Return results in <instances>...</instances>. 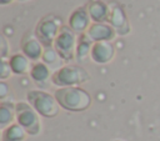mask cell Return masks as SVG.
<instances>
[{"mask_svg": "<svg viewBox=\"0 0 160 141\" xmlns=\"http://www.w3.org/2000/svg\"><path fill=\"white\" fill-rule=\"evenodd\" d=\"M54 96L59 102L60 107L74 112L85 111L86 109L90 107L92 102L90 94L79 86L59 87L54 92Z\"/></svg>", "mask_w": 160, "mask_h": 141, "instance_id": "obj_1", "label": "cell"}, {"mask_svg": "<svg viewBox=\"0 0 160 141\" xmlns=\"http://www.w3.org/2000/svg\"><path fill=\"white\" fill-rule=\"evenodd\" d=\"M89 80V72L79 65H64L51 75V82L59 87L79 86Z\"/></svg>", "mask_w": 160, "mask_h": 141, "instance_id": "obj_2", "label": "cell"}, {"mask_svg": "<svg viewBox=\"0 0 160 141\" xmlns=\"http://www.w3.org/2000/svg\"><path fill=\"white\" fill-rule=\"evenodd\" d=\"M62 27V20L55 14H48L39 20L35 26V35L44 47L54 46V41Z\"/></svg>", "mask_w": 160, "mask_h": 141, "instance_id": "obj_3", "label": "cell"}, {"mask_svg": "<svg viewBox=\"0 0 160 141\" xmlns=\"http://www.w3.org/2000/svg\"><path fill=\"white\" fill-rule=\"evenodd\" d=\"M28 102L35 109V111L44 117H55L59 114V102L55 96L41 91V90H31L26 95Z\"/></svg>", "mask_w": 160, "mask_h": 141, "instance_id": "obj_4", "label": "cell"}, {"mask_svg": "<svg viewBox=\"0 0 160 141\" xmlns=\"http://www.w3.org/2000/svg\"><path fill=\"white\" fill-rule=\"evenodd\" d=\"M78 36L79 35H76L68 25H62L58 37L54 41V49L58 51L59 56L65 62H69L72 59H75Z\"/></svg>", "mask_w": 160, "mask_h": 141, "instance_id": "obj_5", "label": "cell"}, {"mask_svg": "<svg viewBox=\"0 0 160 141\" xmlns=\"http://www.w3.org/2000/svg\"><path fill=\"white\" fill-rule=\"evenodd\" d=\"M16 121L18 124L29 134L38 135L41 130V122L39 119V114L29 102H18L15 104Z\"/></svg>", "mask_w": 160, "mask_h": 141, "instance_id": "obj_6", "label": "cell"}, {"mask_svg": "<svg viewBox=\"0 0 160 141\" xmlns=\"http://www.w3.org/2000/svg\"><path fill=\"white\" fill-rule=\"evenodd\" d=\"M109 6H110V12H109L108 24L116 31L118 35L121 36L128 35L131 31V26L124 7L118 2H111L109 4Z\"/></svg>", "mask_w": 160, "mask_h": 141, "instance_id": "obj_7", "label": "cell"}, {"mask_svg": "<svg viewBox=\"0 0 160 141\" xmlns=\"http://www.w3.org/2000/svg\"><path fill=\"white\" fill-rule=\"evenodd\" d=\"M20 47H21V52L28 56L31 61L38 62L44 52V46L39 41V39L36 37L35 32L31 31H26L20 41Z\"/></svg>", "mask_w": 160, "mask_h": 141, "instance_id": "obj_8", "label": "cell"}, {"mask_svg": "<svg viewBox=\"0 0 160 141\" xmlns=\"http://www.w3.org/2000/svg\"><path fill=\"white\" fill-rule=\"evenodd\" d=\"M90 15L88 11V5H82L76 7L69 16L68 20V26L76 34V35H81L84 32L88 31V29L90 27Z\"/></svg>", "mask_w": 160, "mask_h": 141, "instance_id": "obj_9", "label": "cell"}, {"mask_svg": "<svg viewBox=\"0 0 160 141\" xmlns=\"http://www.w3.org/2000/svg\"><path fill=\"white\" fill-rule=\"evenodd\" d=\"M115 56V47L111 41H98L94 42L90 52V57L96 64H108Z\"/></svg>", "mask_w": 160, "mask_h": 141, "instance_id": "obj_10", "label": "cell"}, {"mask_svg": "<svg viewBox=\"0 0 160 141\" xmlns=\"http://www.w3.org/2000/svg\"><path fill=\"white\" fill-rule=\"evenodd\" d=\"M86 34L94 41H111L118 35L116 31L108 22H92L88 29Z\"/></svg>", "mask_w": 160, "mask_h": 141, "instance_id": "obj_11", "label": "cell"}, {"mask_svg": "<svg viewBox=\"0 0 160 141\" xmlns=\"http://www.w3.org/2000/svg\"><path fill=\"white\" fill-rule=\"evenodd\" d=\"M88 11L92 22H108L110 6L104 1L96 0L88 4Z\"/></svg>", "mask_w": 160, "mask_h": 141, "instance_id": "obj_12", "label": "cell"}, {"mask_svg": "<svg viewBox=\"0 0 160 141\" xmlns=\"http://www.w3.org/2000/svg\"><path fill=\"white\" fill-rule=\"evenodd\" d=\"M9 64L11 66L12 74H16V75H25V74L30 72L31 67H32L31 60L28 56H25L22 52L11 55L9 59Z\"/></svg>", "mask_w": 160, "mask_h": 141, "instance_id": "obj_13", "label": "cell"}, {"mask_svg": "<svg viewBox=\"0 0 160 141\" xmlns=\"http://www.w3.org/2000/svg\"><path fill=\"white\" fill-rule=\"evenodd\" d=\"M92 45H94V41L89 37L86 32L78 36V45H76V54H75V59L78 62H82L90 56Z\"/></svg>", "mask_w": 160, "mask_h": 141, "instance_id": "obj_14", "label": "cell"}, {"mask_svg": "<svg viewBox=\"0 0 160 141\" xmlns=\"http://www.w3.org/2000/svg\"><path fill=\"white\" fill-rule=\"evenodd\" d=\"M30 76L38 85H42L50 79V67L42 61L34 62L30 71Z\"/></svg>", "mask_w": 160, "mask_h": 141, "instance_id": "obj_15", "label": "cell"}, {"mask_svg": "<svg viewBox=\"0 0 160 141\" xmlns=\"http://www.w3.org/2000/svg\"><path fill=\"white\" fill-rule=\"evenodd\" d=\"M16 119L15 105L10 101H1L0 104V127L4 130L11 125V122Z\"/></svg>", "mask_w": 160, "mask_h": 141, "instance_id": "obj_16", "label": "cell"}, {"mask_svg": "<svg viewBox=\"0 0 160 141\" xmlns=\"http://www.w3.org/2000/svg\"><path fill=\"white\" fill-rule=\"evenodd\" d=\"M41 60L44 64H46L50 70H59L60 67H62V62H65L58 54V51L54 49V46L50 47H44V52L41 56Z\"/></svg>", "mask_w": 160, "mask_h": 141, "instance_id": "obj_17", "label": "cell"}, {"mask_svg": "<svg viewBox=\"0 0 160 141\" xmlns=\"http://www.w3.org/2000/svg\"><path fill=\"white\" fill-rule=\"evenodd\" d=\"M26 131L19 124H11L2 130L1 141H24L26 137Z\"/></svg>", "mask_w": 160, "mask_h": 141, "instance_id": "obj_18", "label": "cell"}, {"mask_svg": "<svg viewBox=\"0 0 160 141\" xmlns=\"http://www.w3.org/2000/svg\"><path fill=\"white\" fill-rule=\"evenodd\" d=\"M11 74H12V70H11L9 61H6L5 59H1V61H0V79L5 80V79L10 77Z\"/></svg>", "mask_w": 160, "mask_h": 141, "instance_id": "obj_19", "label": "cell"}, {"mask_svg": "<svg viewBox=\"0 0 160 141\" xmlns=\"http://www.w3.org/2000/svg\"><path fill=\"white\" fill-rule=\"evenodd\" d=\"M9 54V44H8V40L4 35L0 36V55H1V59H5Z\"/></svg>", "mask_w": 160, "mask_h": 141, "instance_id": "obj_20", "label": "cell"}, {"mask_svg": "<svg viewBox=\"0 0 160 141\" xmlns=\"http://www.w3.org/2000/svg\"><path fill=\"white\" fill-rule=\"evenodd\" d=\"M9 94H10V87H9V85H8L6 82L1 81V82H0V99H1V101H5V97H6Z\"/></svg>", "mask_w": 160, "mask_h": 141, "instance_id": "obj_21", "label": "cell"}, {"mask_svg": "<svg viewBox=\"0 0 160 141\" xmlns=\"http://www.w3.org/2000/svg\"><path fill=\"white\" fill-rule=\"evenodd\" d=\"M15 0H0V4L1 5H9V4H11V2H14Z\"/></svg>", "mask_w": 160, "mask_h": 141, "instance_id": "obj_22", "label": "cell"}, {"mask_svg": "<svg viewBox=\"0 0 160 141\" xmlns=\"http://www.w3.org/2000/svg\"><path fill=\"white\" fill-rule=\"evenodd\" d=\"M18 1H21V2H24V1H29V0H18Z\"/></svg>", "mask_w": 160, "mask_h": 141, "instance_id": "obj_23", "label": "cell"}, {"mask_svg": "<svg viewBox=\"0 0 160 141\" xmlns=\"http://www.w3.org/2000/svg\"><path fill=\"white\" fill-rule=\"evenodd\" d=\"M114 141H121V140H114Z\"/></svg>", "mask_w": 160, "mask_h": 141, "instance_id": "obj_24", "label": "cell"}]
</instances>
